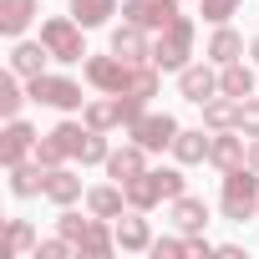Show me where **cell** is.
I'll list each match as a JSON object with an SVG mask.
<instances>
[{
  "mask_svg": "<svg viewBox=\"0 0 259 259\" xmlns=\"http://www.w3.org/2000/svg\"><path fill=\"white\" fill-rule=\"evenodd\" d=\"M127 188V203L133 208H158V203H173L178 193H188V183H183V163L178 168H148V173H138L133 183H122Z\"/></svg>",
  "mask_w": 259,
  "mask_h": 259,
  "instance_id": "obj_1",
  "label": "cell"
},
{
  "mask_svg": "<svg viewBox=\"0 0 259 259\" xmlns=\"http://www.w3.org/2000/svg\"><path fill=\"white\" fill-rule=\"evenodd\" d=\"M219 208H224V219H229V224H244V219H254V213H259V173H254L249 163H239V168H229V173H224Z\"/></svg>",
  "mask_w": 259,
  "mask_h": 259,
  "instance_id": "obj_2",
  "label": "cell"
},
{
  "mask_svg": "<svg viewBox=\"0 0 259 259\" xmlns=\"http://www.w3.org/2000/svg\"><path fill=\"white\" fill-rule=\"evenodd\" d=\"M188 61H193V21L178 16L168 31L153 36V66L158 71H183Z\"/></svg>",
  "mask_w": 259,
  "mask_h": 259,
  "instance_id": "obj_3",
  "label": "cell"
},
{
  "mask_svg": "<svg viewBox=\"0 0 259 259\" xmlns=\"http://www.w3.org/2000/svg\"><path fill=\"white\" fill-rule=\"evenodd\" d=\"M41 41H46L51 61H61V66H71V61H81V56H87V41H81V26H76V16H71V11H66V16L41 21Z\"/></svg>",
  "mask_w": 259,
  "mask_h": 259,
  "instance_id": "obj_4",
  "label": "cell"
},
{
  "mask_svg": "<svg viewBox=\"0 0 259 259\" xmlns=\"http://www.w3.org/2000/svg\"><path fill=\"white\" fill-rule=\"evenodd\" d=\"M26 87H31V102H41V107H56V112H81V107H87V97H81V87H76L71 76L41 71V76H31Z\"/></svg>",
  "mask_w": 259,
  "mask_h": 259,
  "instance_id": "obj_5",
  "label": "cell"
},
{
  "mask_svg": "<svg viewBox=\"0 0 259 259\" xmlns=\"http://www.w3.org/2000/svg\"><path fill=\"white\" fill-rule=\"evenodd\" d=\"M127 138H133L138 148H148V153H163V148H173V138H178V117H173V112H143L133 127H127Z\"/></svg>",
  "mask_w": 259,
  "mask_h": 259,
  "instance_id": "obj_6",
  "label": "cell"
},
{
  "mask_svg": "<svg viewBox=\"0 0 259 259\" xmlns=\"http://www.w3.org/2000/svg\"><path fill=\"white\" fill-rule=\"evenodd\" d=\"M178 6H183V0H127V6H122V21H133V26H143V31L158 36V31H168V26L183 16Z\"/></svg>",
  "mask_w": 259,
  "mask_h": 259,
  "instance_id": "obj_7",
  "label": "cell"
},
{
  "mask_svg": "<svg viewBox=\"0 0 259 259\" xmlns=\"http://www.w3.org/2000/svg\"><path fill=\"white\" fill-rule=\"evenodd\" d=\"M87 81H92L97 92L117 97V92L133 87V61H122L117 51H112V56H87Z\"/></svg>",
  "mask_w": 259,
  "mask_h": 259,
  "instance_id": "obj_8",
  "label": "cell"
},
{
  "mask_svg": "<svg viewBox=\"0 0 259 259\" xmlns=\"http://www.w3.org/2000/svg\"><path fill=\"white\" fill-rule=\"evenodd\" d=\"M36 143H41V133H36L31 122L6 117V133H0V163H6V168H16V163L36 158Z\"/></svg>",
  "mask_w": 259,
  "mask_h": 259,
  "instance_id": "obj_9",
  "label": "cell"
},
{
  "mask_svg": "<svg viewBox=\"0 0 259 259\" xmlns=\"http://www.w3.org/2000/svg\"><path fill=\"white\" fill-rule=\"evenodd\" d=\"M178 92H183V102H193V107H203L208 97H219V71H213V61H188V66L178 71Z\"/></svg>",
  "mask_w": 259,
  "mask_h": 259,
  "instance_id": "obj_10",
  "label": "cell"
},
{
  "mask_svg": "<svg viewBox=\"0 0 259 259\" xmlns=\"http://www.w3.org/2000/svg\"><path fill=\"white\" fill-rule=\"evenodd\" d=\"M112 229H117V249H127V254L153 249V224L143 219V208H127L122 219H112Z\"/></svg>",
  "mask_w": 259,
  "mask_h": 259,
  "instance_id": "obj_11",
  "label": "cell"
},
{
  "mask_svg": "<svg viewBox=\"0 0 259 259\" xmlns=\"http://www.w3.org/2000/svg\"><path fill=\"white\" fill-rule=\"evenodd\" d=\"M153 31H143V26H133V21H122L117 31H112V51L122 56V61H133V66H143V61H153V41H148Z\"/></svg>",
  "mask_w": 259,
  "mask_h": 259,
  "instance_id": "obj_12",
  "label": "cell"
},
{
  "mask_svg": "<svg viewBox=\"0 0 259 259\" xmlns=\"http://www.w3.org/2000/svg\"><path fill=\"white\" fill-rule=\"evenodd\" d=\"M208 163H213L219 173H229V168L249 163V138L239 133V127H229V133H213V148H208Z\"/></svg>",
  "mask_w": 259,
  "mask_h": 259,
  "instance_id": "obj_13",
  "label": "cell"
},
{
  "mask_svg": "<svg viewBox=\"0 0 259 259\" xmlns=\"http://www.w3.org/2000/svg\"><path fill=\"white\" fill-rule=\"evenodd\" d=\"M102 168H107V178H117V183H133L138 173H148V148H138V143H127V148H112Z\"/></svg>",
  "mask_w": 259,
  "mask_h": 259,
  "instance_id": "obj_14",
  "label": "cell"
},
{
  "mask_svg": "<svg viewBox=\"0 0 259 259\" xmlns=\"http://www.w3.org/2000/svg\"><path fill=\"white\" fill-rule=\"evenodd\" d=\"M208 148H213V133H203V127H178V138H173L168 153L183 168H193V163H208Z\"/></svg>",
  "mask_w": 259,
  "mask_h": 259,
  "instance_id": "obj_15",
  "label": "cell"
},
{
  "mask_svg": "<svg viewBox=\"0 0 259 259\" xmlns=\"http://www.w3.org/2000/svg\"><path fill=\"white\" fill-rule=\"evenodd\" d=\"M127 208V188L112 178V183H102V188H87V213H97V219H122Z\"/></svg>",
  "mask_w": 259,
  "mask_h": 259,
  "instance_id": "obj_16",
  "label": "cell"
},
{
  "mask_svg": "<svg viewBox=\"0 0 259 259\" xmlns=\"http://www.w3.org/2000/svg\"><path fill=\"white\" fill-rule=\"evenodd\" d=\"M117 249V229H112V219H97L92 213V224L81 229V239H76V254H87V259H107Z\"/></svg>",
  "mask_w": 259,
  "mask_h": 259,
  "instance_id": "obj_17",
  "label": "cell"
},
{
  "mask_svg": "<svg viewBox=\"0 0 259 259\" xmlns=\"http://www.w3.org/2000/svg\"><path fill=\"white\" fill-rule=\"evenodd\" d=\"M168 219H173L178 234H203V224H208V203L193 198V193H178L173 208H168Z\"/></svg>",
  "mask_w": 259,
  "mask_h": 259,
  "instance_id": "obj_18",
  "label": "cell"
},
{
  "mask_svg": "<svg viewBox=\"0 0 259 259\" xmlns=\"http://www.w3.org/2000/svg\"><path fill=\"white\" fill-rule=\"evenodd\" d=\"M203 56H208L213 66H229V61H244V36H239L234 26H213V36H208Z\"/></svg>",
  "mask_w": 259,
  "mask_h": 259,
  "instance_id": "obj_19",
  "label": "cell"
},
{
  "mask_svg": "<svg viewBox=\"0 0 259 259\" xmlns=\"http://www.w3.org/2000/svg\"><path fill=\"white\" fill-rule=\"evenodd\" d=\"M41 198H51L56 208H71V203L81 198V178H76L66 163H61V168H46V193H41Z\"/></svg>",
  "mask_w": 259,
  "mask_h": 259,
  "instance_id": "obj_20",
  "label": "cell"
},
{
  "mask_svg": "<svg viewBox=\"0 0 259 259\" xmlns=\"http://www.w3.org/2000/svg\"><path fill=\"white\" fill-rule=\"evenodd\" d=\"M46 61H51V51H46V41H16V51H11V71L16 76H41L46 71Z\"/></svg>",
  "mask_w": 259,
  "mask_h": 259,
  "instance_id": "obj_21",
  "label": "cell"
},
{
  "mask_svg": "<svg viewBox=\"0 0 259 259\" xmlns=\"http://www.w3.org/2000/svg\"><path fill=\"white\" fill-rule=\"evenodd\" d=\"M6 173H11V193H16V198H36V193H46V163L26 158V163H16V168H6Z\"/></svg>",
  "mask_w": 259,
  "mask_h": 259,
  "instance_id": "obj_22",
  "label": "cell"
},
{
  "mask_svg": "<svg viewBox=\"0 0 259 259\" xmlns=\"http://www.w3.org/2000/svg\"><path fill=\"white\" fill-rule=\"evenodd\" d=\"M36 16H41V0H0V31L6 36H21Z\"/></svg>",
  "mask_w": 259,
  "mask_h": 259,
  "instance_id": "obj_23",
  "label": "cell"
},
{
  "mask_svg": "<svg viewBox=\"0 0 259 259\" xmlns=\"http://www.w3.org/2000/svg\"><path fill=\"white\" fill-rule=\"evenodd\" d=\"M203 127L208 133H229V127H239V97H208L203 102Z\"/></svg>",
  "mask_w": 259,
  "mask_h": 259,
  "instance_id": "obj_24",
  "label": "cell"
},
{
  "mask_svg": "<svg viewBox=\"0 0 259 259\" xmlns=\"http://www.w3.org/2000/svg\"><path fill=\"white\" fill-rule=\"evenodd\" d=\"M81 122L87 127H97V133H112V127H122V117H117V97H92L87 107H81Z\"/></svg>",
  "mask_w": 259,
  "mask_h": 259,
  "instance_id": "obj_25",
  "label": "cell"
},
{
  "mask_svg": "<svg viewBox=\"0 0 259 259\" xmlns=\"http://www.w3.org/2000/svg\"><path fill=\"white\" fill-rule=\"evenodd\" d=\"M219 92L224 97H254V71L244 66V61H229V66H219Z\"/></svg>",
  "mask_w": 259,
  "mask_h": 259,
  "instance_id": "obj_26",
  "label": "cell"
},
{
  "mask_svg": "<svg viewBox=\"0 0 259 259\" xmlns=\"http://www.w3.org/2000/svg\"><path fill=\"white\" fill-rule=\"evenodd\" d=\"M71 16H76V26H81V31L107 26V21L117 16V0H71Z\"/></svg>",
  "mask_w": 259,
  "mask_h": 259,
  "instance_id": "obj_27",
  "label": "cell"
},
{
  "mask_svg": "<svg viewBox=\"0 0 259 259\" xmlns=\"http://www.w3.org/2000/svg\"><path fill=\"white\" fill-rule=\"evenodd\" d=\"M26 76H16V71H6L0 76V117H21V107H26V97H31V87H21Z\"/></svg>",
  "mask_w": 259,
  "mask_h": 259,
  "instance_id": "obj_28",
  "label": "cell"
},
{
  "mask_svg": "<svg viewBox=\"0 0 259 259\" xmlns=\"http://www.w3.org/2000/svg\"><path fill=\"white\" fill-rule=\"evenodd\" d=\"M6 249H11V254H36L41 239H36V229H31L26 219H11V229H6Z\"/></svg>",
  "mask_w": 259,
  "mask_h": 259,
  "instance_id": "obj_29",
  "label": "cell"
},
{
  "mask_svg": "<svg viewBox=\"0 0 259 259\" xmlns=\"http://www.w3.org/2000/svg\"><path fill=\"white\" fill-rule=\"evenodd\" d=\"M127 92H138V97H148V102H153V97L163 92V71H158L153 61H143V66H133V87H127Z\"/></svg>",
  "mask_w": 259,
  "mask_h": 259,
  "instance_id": "obj_30",
  "label": "cell"
},
{
  "mask_svg": "<svg viewBox=\"0 0 259 259\" xmlns=\"http://www.w3.org/2000/svg\"><path fill=\"white\" fill-rule=\"evenodd\" d=\"M239 11H244V0H198V16L208 26H229Z\"/></svg>",
  "mask_w": 259,
  "mask_h": 259,
  "instance_id": "obj_31",
  "label": "cell"
},
{
  "mask_svg": "<svg viewBox=\"0 0 259 259\" xmlns=\"http://www.w3.org/2000/svg\"><path fill=\"white\" fill-rule=\"evenodd\" d=\"M36 163H46V168H61V163H71V158H66V148H61V143L46 133V138L36 143Z\"/></svg>",
  "mask_w": 259,
  "mask_h": 259,
  "instance_id": "obj_32",
  "label": "cell"
},
{
  "mask_svg": "<svg viewBox=\"0 0 259 259\" xmlns=\"http://www.w3.org/2000/svg\"><path fill=\"white\" fill-rule=\"evenodd\" d=\"M239 133L244 138H259V97H244L239 102Z\"/></svg>",
  "mask_w": 259,
  "mask_h": 259,
  "instance_id": "obj_33",
  "label": "cell"
},
{
  "mask_svg": "<svg viewBox=\"0 0 259 259\" xmlns=\"http://www.w3.org/2000/svg\"><path fill=\"white\" fill-rule=\"evenodd\" d=\"M107 133H97V127H92V133H87V148H81V158L76 163H107Z\"/></svg>",
  "mask_w": 259,
  "mask_h": 259,
  "instance_id": "obj_34",
  "label": "cell"
},
{
  "mask_svg": "<svg viewBox=\"0 0 259 259\" xmlns=\"http://www.w3.org/2000/svg\"><path fill=\"white\" fill-rule=\"evenodd\" d=\"M66 254H76V244H71L66 234H56V239H41V249H36V259H66Z\"/></svg>",
  "mask_w": 259,
  "mask_h": 259,
  "instance_id": "obj_35",
  "label": "cell"
},
{
  "mask_svg": "<svg viewBox=\"0 0 259 259\" xmlns=\"http://www.w3.org/2000/svg\"><path fill=\"white\" fill-rule=\"evenodd\" d=\"M87 224H92V219H81V213H71V208H61V219H56V234H66V239H71V244H76V239H81V229H87Z\"/></svg>",
  "mask_w": 259,
  "mask_h": 259,
  "instance_id": "obj_36",
  "label": "cell"
},
{
  "mask_svg": "<svg viewBox=\"0 0 259 259\" xmlns=\"http://www.w3.org/2000/svg\"><path fill=\"white\" fill-rule=\"evenodd\" d=\"M148 254H158V259H183V254H188V234H183V239H153Z\"/></svg>",
  "mask_w": 259,
  "mask_h": 259,
  "instance_id": "obj_37",
  "label": "cell"
},
{
  "mask_svg": "<svg viewBox=\"0 0 259 259\" xmlns=\"http://www.w3.org/2000/svg\"><path fill=\"white\" fill-rule=\"evenodd\" d=\"M249 168L259 173V138H249Z\"/></svg>",
  "mask_w": 259,
  "mask_h": 259,
  "instance_id": "obj_38",
  "label": "cell"
},
{
  "mask_svg": "<svg viewBox=\"0 0 259 259\" xmlns=\"http://www.w3.org/2000/svg\"><path fill=\"white\" fill-rule=\"evenodd\" d=\"M249 56H254V61H259V36H254V41H249Z\"/></svg>",
  "mask_w": 259,
  "mask_h": 259,
  "instance_id": "obj_39",
  "label": "cell"
}]
</instances>
